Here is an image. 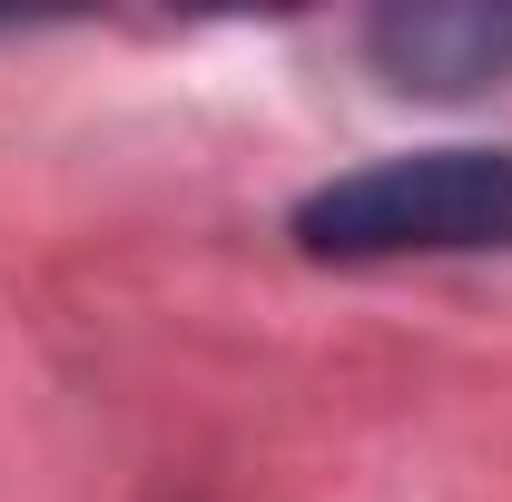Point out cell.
Listing matches in <instances>:
<instances>
[{"mask_svg": "<svg viewBox=\"0 0 512 502\" xmlns=\"http://www.w3.org/2000/svg\"><path fill=\"white\" fill-rule=\"evenodd\" d=\"M306 256H483L512 247V158L503 148H434V158H384L355 168L296 207Z\"/></svg>", "mask_w": 512, "mask_h": 502, "instance_id": "cell-1", "label": "cell"}, {"mask_svg": "<svg viewBox=\"0 0 512 502\" xmlns=\"http://www.w3.org/2000/svg\"><path fill=\"white\" fill-rule=\"evenodd\" d=\"M375 69L394 89H483L512 69V10L483 0H424V10H384L375 20Z\"/></svg>", "mask_w": 512, "mask_h": 502, "instance_id": "cell-2", "label": "cell"}]
</instances>
